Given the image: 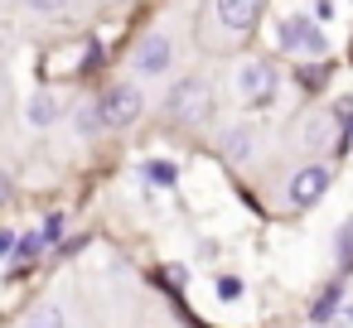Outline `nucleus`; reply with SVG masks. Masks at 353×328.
<instances>
[{"label":"nucleus","instance_id":"f257e3e1","mask_svg":"<svg viewBox=\"0 0 353 328\" xmlns=\"http://www.w3.org/2000/svg\"><path fill=\"white\" fill-rule=\"evenodd\" d=\"M165 111H170V121H179V126L208 121V116H213V83H208V78H179V83L170 87V97H165Z\"/></svg>","mask_w":353,"mask_h":328},{"label":"nucleus","instance_id":"f03ea898","mask_svg":"<svg viewBox=\"0 0 353 328\" xmlns=\"http://www.w3.org/2000/svg\"><path fill=\"white\" fill-rule=\"evenodd\" d=\"M141 107H145V97H141L131 83H117V87L97 102V116H102L107 131H126V126L141 121Z\"/></svg>","mask_w":353,"mask_h":328},{"label":"nucleus","instance_id":"7ed1b4c3","mask_svg":"<svg viewBox=\"0 0 353 328\" xmlns=\"http://www.w3.org/2000/svg\"><path fill=\"white\" fill-rule=\"evenodd\" d=\"M276 44H281L285 54H310V58L329 49L324 30H319L314 20H305V15H285V20H281V34H276Z\"/></svg>","mask_w":353,"mask_h":328},{"label":"nucleus","instance_id":"20e7f679","mask_svg":"<svg viewBox=\"0 0 353 328\" xmlns=\"http://www.w3.org/2000/svg\"><path fill=\"white\" fill-rule=\"evenodd\" d=\"M170 63H174L170 34H145V39L136 44V54H131V68H136L141 78H160V73H170Z\"/></svg>","mask_w":353,"mask_h":328},{"label":"nucleus","instance_id":"39448f33","mask_svg":"<svg viewBox=\"0 0 353 328\" xmlns=\"http://www.w3.org/2000/svg\"><path fill=\"white\" fill-rule=\"evenodd\" d=\"M324 193H329V169H324V164H310V169H300V174L290 179L285 203H290V208H314Z\"/></svg>","mask_w":353,"mask_h":328},{"label":"nucleus","instance_id":"423d86ee","mask_svg":"<svg viewBox=\"0 0 353 328\" xmlns=\"http://www.w3.org/2000/svg\"><path fill=\"white\" fill-rule=\"evenodd\" d=\"M237 92H242V102L261 107V102L276 97V73H271L266 63H242V68H237Z\"/></svg>","mask_w":353,"mask_h":328},{"label":"nucleus","instance_id":"0eeeda50","mask_svg":"<svg viewBox=\"0 0 353 328\" xmlns=\"http://www.w3.org/2000/svg\"><path fill=\"white\" fill-rule=\"evenodd\" d=\"M213 10H218L223 30H252L261 15V0H213Z\"/></svg>","mask_w":353,"mask_h":328},{"label":"nucleus","instance_id":"6e6552de","mask_svg":"<svg viewBox=\"0 0 353 328\" xmlns=\"http://www.w3.org/2000/svg\"><path fill=\"white\" fill-rule=\"evenodd\" d=\"M223 150H228L232 164L252 160V155H256V126H232V131L223 135Z\"/></svg>","mask_w":353,"mask_h":328},{"label":"nucleus","instance_id":"1a4fd4ad","mask_svg":"<svg viewBox=\"0 0 353 328\" xmlns=\"http://www.w3.org/2000/svg\"><path fill=\"white\" fill-rule=\"evenodd\" d=\"M305 140H310V150L343 145V135L334 131V111H319V116H310V126H305Z\"/></svg>","mask_w":353,"mask_h":328},{"label":"nucleus","instance_id":"9d476101","mask_svg":"<svg viewBox=\"0 0 353 328\" xmlns=\"http://www.w3.org/2000/svg\"><path fill=\"white\" fill-rule=\"evenodd\" d=\"M25 121H30V126H39V131H44V126H54V121H59V97H54V92H34V97H30V107H25Z\"/></svg>","mask_w":353,"mask_h":328},{"label":"nucleus","instance_id":"9b49d317","mask_svg":"<svg viewBox=\"0 0 353 328\" xmlns=\"http://www.w3.org/2000/svg\"><path fill=\"white\" fill-rule=\"evenodd\" d=\"M25 328H68V318H63V304H54V299H44L30 318H25Z\"/></svg>","mask_w":353,"mask_h":328},{"label":"nucleus","instance_id":"f8f14e48","mask_svg":"<svg viewBox=\"0 0 353 328\" xmlns=\"http://www.w3.org/2000/svg\"><path fill=\"white\" fill-rule=\"evenodd\" d=\"M334 309H339V289H324V294H319V304L310 309V318H314V323H324Z\"/></svg>","mask_w":353,"mask_h":328},{"label":"nucleus","instance_id":"ddd939ff","mask_svg":"<svg viewBox=\"0 0 353 328\" xmlns=\"http://www.w3.org/2000/svg\"><path fill=\"white\" fill-rule=\"evenodd\" d=\"M145 179H155V184H174L179 174H174V164H160V160H155V164H145Z\"/></svg>","mask_w":353,"mask_h":328},{"label":"nucleus","instance_id":"4468645a","mask_svg":"<svg viewBox=\"0 0 353 328\" xmlns=\"http://www.w3.org/2000/svg\"><path fill=\"white\" fill-rule=\"evenodd\" d=\"M339 261L353 265V222H343V232H339Z\"/></svg>","mask_w":353,"mask_h":328},{"label":"nucleus","instance_id":"2eb2a0df","mask_svg":"<svg viewBox=\"0 0 353 328\" xmlns=\"http://www.w3.org/2000/svg\"><path fill=\"white\" fill-rule=\"evenodd\" d=\"M319 328H353V309H343V304H339V309H334Z\"/></svg>","mask_w":353,"mask_h":328},{"label":"nucleus","instance_id":"dca6fc26","mask_svg":"<svg viewBox=\"0 0 353 328\" xmlns=\"http://www.w3.org/2000/svg\"><path fill=\"white\" fill-rule=\"evenodd\" d=\"M78 126H83V135H92V131H102V116H97V107H83V116H78Z\"/></svg>","mask_w":353,"mask_h":328},{"label":"nucleus","instance_id":"f3484780","mask_svg":"<svg viewBox=\"0 0 353 328\" xmlns=\"http://www.w3.org/2000/svg\"><path fill=\"white\" fill-rule=\"evenodd\" d=\"M25 6H30V10H39V15H54V10H63V6H68V0H25Z\"/></svg>","mask_w":353,"mask_h":328},{"label":"nucleus","instance_id":"a211bd4d","mask_svg":"<svg viewBox=\"0 0 353 328\" xmlns=\"http://www.w3.org/2000/svg\"><path fill=\"white\" fill-rule=\"evenodd\" d=\"M218 294H223V299H237V294H242V285H237L232 275H223V280H218Z\"/></svg>","mask_w":353,"mask_h":328},{"label":"nucleus","instance_id":"6ab92c4d","mask_svg":"<svg viewBox=\"0 0 353 328\" xmlns=\"http://www.w3.org/2000/svg\"><path fill=\"white\" fill-rule=\"evenodd\" d=\"M59 227H63V217H49V222H44V241H54V237H59Z\"/></svg>","mask_w":353,"mask_h":328},{"label":"nucleus","instance_id":"aec40b11","mask_svg":"<svg viewBox=\"0 0 353 328\" xmlns=\"http://www.w3.org/2000/svg\"><path fill=\"white\" fill-rule=\"evenodd\" d=\"M0 251H10V232H0Z\"/></svg>","mask_w":353,"mask_h":328}]
</instances>
